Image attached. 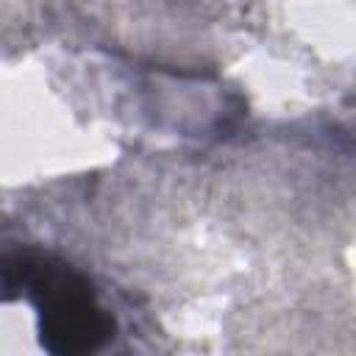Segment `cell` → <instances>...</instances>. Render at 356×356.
<instances>
[{
	"label": "cell",
	"instance_id": "obj_1",
	"mask_svg": "<svg viewBox=\"0 0 356 356\" xmlns=\"http://www.w3.org/2000/svg\"><path fill=\"white\" fill-rule=\"evenodd\" d=\"M3 286L8 298L17 289L28 295L39 317V342L53 356L95 353L117 331V320L100 303L92 281L56 256H6Z\"/></svg>",
	"mask_w": 356,
	"mask_h": 356
}]
</instances>
